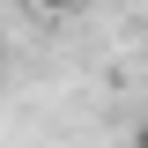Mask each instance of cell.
I'll list each match as a JSON object with an SVG mask.
<instances>
[{"label":"cell","mask_w":148,"mask_h":148,"mask_svg":"<svg viewBox=\"0 0 148 148\" xmlns=\"http://www.w3.org/2000/svg\"><path fill=\"white\" fill-rule=\"evenodd\" d=\"M37 8H67V0H37Z\"/></svg>","instance_id":"obj_1"},{"label":"cell","mask_w":148,"mask_h":148,"mask_svg":"<svg viewBox=\"0 0 148 148\" xmlns=\"http://www.w3.org/2000/svg\"><path fill=\"white\" fill-rule=\"evenodd\" d=\"M0 67H8V52H0Z\"/></svg>","instance_id":"obj_2"}]
</instances>
